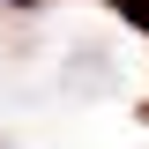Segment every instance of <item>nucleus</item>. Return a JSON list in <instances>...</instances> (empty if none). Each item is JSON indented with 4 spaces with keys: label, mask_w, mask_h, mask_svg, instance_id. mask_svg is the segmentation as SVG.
Wrapping results in <instances>:
<instances>
[{
    "label": "nucleus",
    "mask_w": 149,
    "mask_h": 149,
    "mask_svg": "<svg viewBox=\"0 0 149 149\" xmlns=\"http://www.w3.org/2000/svg\"><path fill=\"white\" fill-rule=\"evenodd\" d=\"M97 8H112V15H119V22H134V30L149 37V0H97Z\"/></svg>",
    "instance_id": "f257e3e1"
},
{
    "label": "nucleus",
    "mask_w": 149,
    "mask_h": 149,
    "mask_svg": "<svg viewBox=\"0 0 149 149\" xmlns=\"http://www.w3.org/2000/svg\"><path fill=\"white\" fill-rule=\"evenodd\" d=\"M8 8H45V0H8Z\"/></svg>",
    "instance_id": "f03ea898"
}]
</instances>
